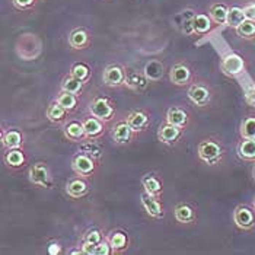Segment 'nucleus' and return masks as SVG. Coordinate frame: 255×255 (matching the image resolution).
<instances>
[{"label":"nucleus","mask_w":255,"mask_h":255,"mask_svg":"<svg viewBox=\"0 0 255 255\" xmlns=\"http://www.w3.org/2000/svg\"><path fill=\"white\" fill-rule=\"evenodd\" d=\"M244 9V13H245V18L250 20H254L255 22V3H248Z\"/></svg>","instance_id":"obj_40"},{"label":"nucleus","mask_w":255,"mask_h":255,"mask_svg":"<svg viewBox=\"0 0 255 255\" xmlns=\"http://www.w3.org/2000/svg\"><path fill=\"white\" fill-rule=\"evenodd\" d=\"M102 239H104V235L99 232L98 229H91V231H88L83 235V241L85 242H89V244H94V245H98Z\"/></svg>","instance_id":"obj_38"},{"label":"nucleus","mask_w":255,"mask_h":255,"mask_svg":"<svg viewBox=\"0 0 255 255\" xmlns=\"http://www.w3.org/2000/svg\"><path fill=\"white\" fill-rule=\"evenodd\" d=\"M97 162L92 156H89L88 153L85 152H80L76 156L72 159V169L73 172L78 175V177L92 178L95 175V171H97Z\"/></svg>","instance_id":"obj_4"},{"label":"nucleus","mask_w":255,"mask_h":255,"mask_svg":"<svg viewBox=\"0 0 255 255\" xmlns=\"http://www.w3.org/2000/svg\"><path fill=\"white\" fill-rule=\"evenodd\" d=\"M80 251H82V254H85V255H94V251H95V245H94V244H89V242H85V241H83V244H82V247H80Z\"/></svg>","instance_id":"obj_42"},{"label":"nucleus","mask_w":255,"mask_h":255,"mask_svg":"<svg viewBox=\"0 0 255 255\" xmlns=\"http://www.w3.org/2000/svg\"><path fill=\"white\" fill-rule=\"evenodd\" d=\"M70 75H73L75 78L79 79L80 82H83L86 85L89 82V79H91V69L86 64H83V63H78V64H75L72 67Z\"/></svg>","instance_id":"obj_34"},{"label":"nucleus","mask_w":255,"mask_h":255,"mask_svg":"<svg viewBox=\"0 0 255 255\" xmlns=\"http://www.w3.org/2000/svg\"><path fill=\"white\" fill-rule=\"evenodd\" d=\"M197 155L201 162L209 166H217L223 162L226 150L222 140L217 137H207L201 140L197 146Z\"/></svg>","instance_id":"obj_1"},{"label":"nucleus","mask_w":255,"mask_h":255,"mask_svg":"<svg viewBox=\"0 0 255 255\" xmlns=\"http://www.w3.org/2000/svg\"><path fill=\"white\" fill-rule=\"evenodd\" d=\"M126 86L133 89V91H143L147 83L143 79V76H140L137 73H127V79H126Z\"/></svg>","instance_id":"obj_35"},{"label":"nucleus","mask_w":255,"mask_h":255,"mask_svg":"<svg viewBox=\"0 0 255 255\" xmlns=\"http://www.w3.org/2000/svg\"><path fill=\"white\" fill-rule=\"evenodd\" d=\"M174 216L177 222L182 225H193L197 222V212L196 209L188 204V203H179L174 209Z\"/></svg>","instance_id":"obj_16"},{"label":"nucleus","mask_w":255,"mask_h":255,"mask_svg":"<svg viewBox=\"0 0 255 255\" xmlns=\"http://www.w3.org/2000/svg\"><path fill=\"white\" fill-rule=\"evenodd\" d=\"M83 86H85V83L80 82L79 79H76L73 75H70V73L67 76H64L63 80H61V91L72 92V94H76V95L82 94Z\"/></svg>","instance_id":"obj_29"},{"label":"nucleus","mask_w":255,"mask_h":255,"mask_svg":"<svg viewBox=\"0 0 255 255\" xmlns=\"http://www.w3.org/2000/svg\"><path fill=\"white\" fill-rule=\"evenodd\" d=\"M182 131H184V128L177 127V126H172V124H169V123L165 121L159 127V130H157V138H159L160 143H163L166 146H172V144H175L178 140L181 138Z\"/></svg>","instance_id":"obj_10"},{"label":"nucleus","mask_w":255,"mask_h":255,"mask_svg":"<svg viewBox=\"0 0 255 255\" xmlns=\"http://www.w3.org/2000/svg\"><path fill=\"white\" fill-rule=\"evenodd\" d=\"M89 193V184L86 182V178H72L67 184H66V194L76 200L82 198Z\"/></svg>","instance_id":"obj_15"},{"label":"nucleus","mask_w":255,"mask_h":255,"mask_svg":"<svg viewBox=\"0 0 255 255\" xmlns=\"http://www.w3.org/2000/svg\"><path fill=\"white\" fill-rule=\"evenodd\" d=\"M82 126L85 128V133H86V138L88 140H97L105 131V123H102L101 120L95 118L94 116L83 118L82 120Z\"/></svg>","instance_id":"obj_14"},{"label":"nucleus","mask_w":255,"mask_h":255,"mask_svg":"<svg viewBox=\"0 0 255 255\" xmlns=\"http://www.w3.org/2000/svg\"><path fill=\"white\" fill-rule=\"evenodd\" d=\"M126 79H127L126 70L121 66H118V64L107 66L105 70H104V73H102V82L108 88H121V86H126Z\"/></svg>","instance_id":"obj_7"},{"label":"nucleus","mask_w":255,"mask_h":255,"mask_svg":"<svg viewBox=\"0 0 255 255\" xmlns=\"http://www.w3.org/2000/svg\"><path fill=\"white\" fill-rule=\"evenodd\" d=\"M69 45L73 50H86L91 45V35L86 29L76 28L69 35Z\"/></svg>","instance_id":"obj_17"},{"label":"nucleus","mask_w":255,"mask_h":255,"mask_svg":"<svg viewBox=\"0 0 255 255\" xmlns=\"http://www.w3.org/2000/svg\"><path fill=\"white\" fill-rule=\"evenodd\" d=\"M187 97L193 105L198 108H207L213 99V89L206 80H193L187 91Z\"/></svg>","instance_id":"obj_2"},{"label":"nucleus","mask_w":255,"mask_h":255,"mask_svg":"<svg viewBox=\"0 0 255 255\" xmlns=\"http://www.w3.org/2000/svg\"><path fill=\"white\" fill-rule=\"evenodd\" d=\"M247 19L245 18V13H244V9L242 7H238V6H234V7H229V13H228V20H226V25L236 29L244 20Z\"/></svg>","instance_id":"obj_31"},{"label":"nucleus","mask_w":255,"mask_h":255,"mask_svg":"<svg viewBox=\"0 0 255 255\" xmlns=\"http://www.w3.org/2000/svg\"><path fill=\"white\" fill-rule=\"evenodd\" d=\"M56 101L59 102L61 107H64V108H66L69 113H72V111H75V110L78 108L79 98L76 94H72V92L61 91L59 95H57Z\"/></svg>","instance_id":"obj_30"},{"label":"nucleus","mask_w":255,"mask_h":255,"mask_svg":"<svg viewBox=\"0 0 255 255\" xmlns=\"http://www.w3.org/2000/svg\"><path fill=\"white\" fill-rule=\"evenodd\" d=\"M143 73H144V78L147 79L149 82H153L156 83L159 80L163 79V75H165V66L160 60H149L143 69Z\"/></svg>","instance_id":"obj_19"},{"label":"nucleus","mask_w":255,"mask_h":255,"mask_svg":"<svg viewBox=\"0 0 255 255\" xmlns=\"http://www.w3.org/2000/svg\"><path fill=\"white\" fill-rule=\"evenodd\" d=\"M236 34L244 39H253L255 37V22L245 19L235 29Z\"/></svg>","instance_id":"obj_32"},{"label":"nucleus","mask_w":255,"mask_h":255,"mask_svg":"<svg viewBox=\"0 0 255 255\" xmlns=\"http://www.w3.org/2000/svg\"><path fill=\"white\" fill-rule=\"evenodd\" d=\"M60 245L59 244H51L50 247H48V254L50 255H54V254H60Z\"/></svg>","instance_id":"obj_43"},{"label":"nucleus","mask_w":255,"mask_h":255,"mask_svg":"<svg viewBox=\"0 0 255 255\" xmlns=\"http://www.w3.org/2000/svg\"><path fill=\"white\" fill-rule=\"evenodd\" d=\"M220 70L228 78H239L247 70V63L239 54H228L220 61Z\"/></svg>","instance_id":"obj_5"},{"label":"nucleus","mask_w":255,"mask_h":255,"mask_svg":"<svg viewBox=\"0 0 255 255\" xmlns=\"http://www.w3.org/2000/svg\"><path fill=\"white\" fill-rule=\"evenodd\" d=\"M26 162V156L22 150V147L18 149H9L6 153H4V163L12 168V169H19L25 165Z\"/></svg>","instance_id":"obj_27"},{"label":"nucleus","mask_w":255,"mask_h":255,"mask_svg":"<svg viewBox=\"0 0 255 255\" xmlns=\"http://www.w3.org/2000/svg\"><path fill=\"white\" fill-rule=\"evenodd\" d=\"M126 121L130 124V127L134 130V133H143L150 127V116L143 111V110H136V111H130L128 116L126 118Z\"/></svg>","instance_id":"obj_12"},{"label":"nucleus","mask_w":255,"mask_h":255,"mask_svg":"<svg viewBox=\"0 0 255 255\" xmlns=\"http://www.w3.org/2000/svg\"><path fill=\"white\" fill-rule=\"evenodd\" d=\"M114 254L113 253V248L108 242L107 238H104L98 245H95V251H94V255H111Z\"/></svg>","instance_id":"obj_37"},{"label":"nucleus","mask_w":255,"mask_h":255,"mask_svg":"<svg viewBox=\"0 0 255 255\" xmlns=\"http://www.w3.org/2000/svg\"><path fill=\"white\" fill-rule=\"evenodd\" d=\"M238 156L245 162H255V138H242L238 144Z\"/></svg>","instance_id":"obj_26"},{"label":"nucleus","mask_w":255,"mask_h":255,"mask_svg":"<svg viewBox=\"0 0 255 255\" xmlns=\"http://www.w3.org/2000/svg\"><path fill=\"white\" fill-rule=\"evenodd\" d=\"M82 152L88 153L89 156H92L95 160H99L102 157V153H104V149L102 146L98 144L95 140H86L82 146Z\"/></svg>","instance_id":"obj_33"},{"label":"nucleus","mask_w":255,"mask_h":255,"mask_svg":"<svg viewBox=\"0 0 255 255\" xmlns=\"http://www.w3.org/2000/svg\"><path fill=\"white\" fill-rule=\"evenodd\" d=\"M165 121L169 123V124H172V126H177V127H181V128H185V127L188 126L190 116H188V113H187L184 108L171 107V108L166 111Z\"/></svg>","instance_id":"obj_18"},{"label":"nucleus","mask_w":255,"mask_h":255,"mask_svg":"<svg viewBox=\"0 0 255 255\" xmlns=\"http://www.w3.org/2000/svg\"><path fill=\"white\" fill-rule=\"evenodd\" d=\"M253 177H254L255 179V165H254V168H253Z\"/></svg>","instance_id":"obj_44"},{"label":"nucleus","mask_w":255,"mask_h":255,"mask_svg":"<svg viewBox=\"0 0 255 255\" xmlns=\"http://www.w3.org/2000/svg\"><path fill=\"white\" fill-rule=\"evenodd\" d=\"M141 206L146 210V213L153 219H163L165 216V209L160 201V197H155L143 193L141 194Z\"/></svg>","instance_id":"obj_11"},{"label":"nucleus","mask_w":255,"mask_h":255,"mask_svg":"<svg viewBox=\"0 0 255 255\" xmlns=\"http://www.w3.org/2000/svg\"><path fill=\"white\" fill-rule=\"evenodd\" d=\"M234 223L244 232L253 231L255 226V213L247 206H238L234 212Z\"/></svg>","instance_id":"obj_9"},{"label":"nucleus","mask_w":255,"mask_h":255,"mask_svg":"<svg viewBox=\"0 0 255 255\" xmlns=\"http://www.w3.org/2000/svg\"><path fill=\"white\" fill-rule=\"evenodd\" d=\"M241 137L255 138V117H247L241 123Z\"/></svg>","instance_id":"obj_36"},{"label":"nucleus","mask_w":255,"mask_h":255,"mask_svg":"<svg viewBox=\"0 0 255 255\" xmlns=\"http://www.w3.org/2000/svg\"><path fill=\"white\" fill-rule=\"evenodd\" d=\"M13 6L19 10H26L35 4V0H12Z\"/></svg>","instance_id":"obj_39"},{"label":"nucleus","mask_w":255,"mask_h":255,"mask_svg":"<svg viewBox=\"0 0 255 255\" xmlns=\"http://www.w3.org/2000/svg\"><path fill=\"white\" fill-rule=\"evenodd\" d=\"M67 114H69V111L64 107H61L57 101L53 102V104H50L48 108H47V111H45V117H47V120L50 123H53V124H61V123H64Z\"/></svg>","instance_id":"obj_25"},{"label":"nucleus","mask_w":255,"mask_h":255,"mask_svg":"<svg viewBox=\"0 0 255 255\" xmlns=\"http://www.w3.org/2000/svg\"><path fill=\"white\" fill-rule=\"evenodd\" d=\"M107 239H108V242H110L114 254H123L130 247V239H128L127 234L120 232V231L118 232H113L111 235L107 236Z\"/></svg>","instance_id":"obj_21"},{"label":"nucleus","mask_w":255,"mask_h":255,"mask_svg":"<svg viewBox=\"0 0 255 255\" xmlns=\"http://www.w3.org/2000/svg\"><path fill=\"white\" fill-rule=\"evenodd\" d=\"M89 111H91V116L108 124L116 117V104L107 97H97L92 99L89 105Z\"/></svg>","instance_id":"obj_3"},{"label":"nucleus","mask_w":255,"mask_h":255,"mask_svg":"<svg viewBox=\"0 0 255 255\" xmlns=\"http://www.w3.org/2000/svg\"><path fill=\"white\" fill-rule=\"evenodd\" d=\"M169 80L174 86H187L193 83V72L191 67L185 61L175 63L169 70Z\"/></svg>","instance_id":"obj_6"},{"label":"nucleus","mask_w":255,"mask_h":255,"mask_svg":"<svg viewBox=\"0 0 255 255\" xmlns=\"http://www.w3.org/2000/svg\"><path fill=\"white\" fill-rule=\"evenodd\" d=\"M29 182L35 187L47 188L51 184V174L45 162H37L29 168Z\"/></svg>","instance_id":"obj_8"},{"label":"nucleus","mask_w":255,"mask_h":255,"mask_svg":"<svg viewBox=\"0 0 255 255\" xmlns=\"http://www.w3.org/2000/svg\"><path fill=\"white\" fill-rule=\"evenodd\" d=\"M134 130L130 127V124L127 121H120L114 126L113 130V140L116 144H128L133 138H134Z\"/></svg>","instance_id":"obj_13"},{"label":"nucleus","mask_w":255,"mask_h":255,"mask_svg":"<svg viewBox=\"0 0 255 255\" xmlns=\"http://www.w3.org/2000/svg\"><path fill=\"white\" fill-rule=\"evenodd\" d=\"M245 101H247L250 105H255V85L250 86V88L245 91Z\"/></svg>","instance_id":"obj_41"},{"label":"nucleus","mask_w":255,"mask_h":255,"mask_svg":"<svg viewBox=\"0 0 255 255\" xmlns=\"http://www.w3.org/2000/svg\"><path fill=\"white\" fill-rule=\"evenodd\" d=\"M212 23H213V20L209 16V13L207 15H204V13H196L194 18H193V32L196 35H198V37L206 35L207 32L212 31V26H213Z\"/></svg>","instance_id":"obj_24"},{"label":"nucleus","mask_w":255,"mask_h":255,"mask_svg":"<svg viewBox=\"0 0 255 255\" xmlns=\"http://www.w3.org/2000/svg\"><path fill=\"white\" fill-rule=\"evenodd\" d=\"M228 13H229V7L223 3H213L209 7V16L217 25H226Z\"/></svg>","instance_id":"obj_28"},{"label":"nucleus","mask_w":255,"mask_h":255,"mask_svg":"<svg viewBox=\"0 0 255 255\" xmlns=\"http://www.w3.org/2000/svg\"><path fill=\"white\" fill-rule=\"evenodd\" d=\"M1 146L3 149H18L23 146V136L19 130H7L1 133Z\"/></svg>","instance_id":"obj_23"},{"label":"nucleus","mask_w":255,"mask_h":255,"mask_svg":"<svg viewBox=\"0 0 255 255\" xmlns=\"http://www.w3.org/2000/svg\"><path fill=\"white\" fill-rule=\"evenodd\" d=\"M141 185H143L144 193H147L150 196L162 197L163 194V184L156 175H152V174L144 175L141 178Z\"/></svg>","instance_id":"obj_22"},{"label":"nucleus","mask_w":255,"mask_h":255,"mask_svg":"<svg viewBox=\"0 0 255 255\" xmlns=\"http://www.w3.org/2000/svg\"><path fill=\"white\" fill-rule=\"evenodd\" d=\"M64 137L72 143L86 141V133L82 126V121H70L64 126Z\"/></svg>","instance_id":"obj_20"},{"label":"nucleus","mask_w":255,"mask_h":255,"mask_svg":"<svg viewBox=\"0 0 255 255\" xmlns=\"http://www.w3.org/2000/svg\"><path fill=\"white\" fill-rule=\"evenodd\" d=\"M254 210H255V200H254Z\"/></svg>","instance_id":"obj_45"}]
</instances>
